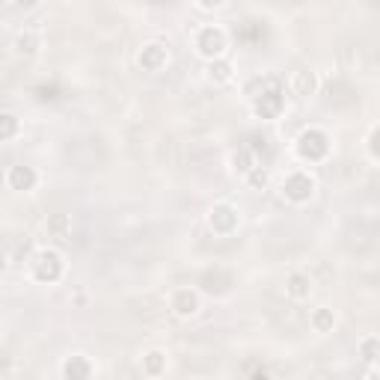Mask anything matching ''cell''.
<instances>
[{
    "label": "cell",
    "mask_w": 380,
    "mask_h": 380,
    "mask_svg": "<svg viewBox=\"0 0 380 380\" xmlns=\"http://www.w3.org/2000/svg\"><path fill=\"white\" fill-rule=\"evenodd\" d=\"M232 163H235V170H238V173H244V175L250 173L253 167H259V163H256V152H253L250 146H241L238 152L232 155Z\"/></svg>",
    "instance_id": "obj_17"
},
{
    "label": "cell",
    "mask_w": 380,
    "mask_h": 380,
    "mask_svg": "<svg viewBox=\"0 0 380 380\" xmlns=\"http://www.w3.org/2000/svg\"><path fill=\"white\" fill-rule=\"evenodd\" d=\"M92 377V362L84 354H72L63 359V380H89Z\"/></svg>",
    "instance_id": "obj_9"
},
{
    "label": "cell",
    "mask_w": 380,
    "mask_h": 380,
    "mask_svg": "<svg viewBox=\"0 0 380 380\" xmlns=\"http://www.w3.org/2000/svg\"><path fill=\"white\" fill-rule=\"evenodd\" d=\"M377 351H380V342H377L374 336H369V339L359 342V357H362V362H366V366H374V362H377Z\"/></svg>",
    "instance_id": "obj_19"
},
{
    "label": "cell",
    "mask_w": 380,
    "mask_h": 380,
    "mask_svg": "<svg viewBox=\"0 0 380 380\" xmlns=\"http://www.w3.org/2000/svg\"><path fill=\"white\" fill-rule=\"evenodd\" d=\"M48 232L65 235V232H69V217H65V214H54V217L48 220Z\"/></svg>",
    "instance_id": "obj_21"
},
{
    "label": "cell",
    "mask_w": 380,
    "mask_h": 380,
    "mask_svg": "<svg viewBox=\"0 0 380 380\" xmlns=\"http://www.w3.org/2000/svg\"><path fill=\"white\" fill-rule=\"evenodd\" d=\"M268 181H271V175H268V170H264V167H253L250 173H246V185L256 188V190L268 188Z\"/></svg>",
    "instance_id": "obj_20"
},
{
    "label": "cell",
    "mask_w": 380,
    "mask_h": 380,
    "mask_svg": "<svg viewBox=\"0 0 380 380\" xmlns=\"http://www.w3.org/2000/svg\"><path fill=\"white\" fill-rule=\"evenodd\" d=\"M18 116L15 113H0V143H6V140H12L15 134H18Z\"/></svg>",
    "instance_id": "obj_18"
},
{
    "label": "cell",
    "mask_w": 380,
    "mask_h": 380,
    "mask_svg": "<svg viewBox=\"0 0 380 380\" xmlns=\"http://www.w3.org/2000/svg\"><path fill=\"white\" fill-rule=\"evenodd\" d=\"M309 324H312V330H315V333H333V327H336L333 309H327V306L315 309V312L309 315Z\"/></svg>",
    "instance_id": "obj_14"
},
{
    "label": "cell",
    "mask_w": 380,
    "mask_h": 380,
    "mask_svg": "<svg viewBox=\"0 0 380 380\" xmlns=\"http://www.w3.org/2000/svg\"><path fill=\"white\" fill-rule=\"evenodd\" d=\"M196 51H200L208 63L211 60H220L226 54V33L220 27H214V24L202 27L200 33H196Z\"/></svg>",
    "instance_id": "obj_5"
},
{
    "label": "cell",
    "mask_w": 380,
    "mask_h": 380,
    "mask_svg": "<svg viewBox=\"0 0 380 380\" xmlns=\"http://www.w3.org/2000/svg\"><path fill=\"white\" fill-rule=\"evenodd\" d=\"M250 380H273V377H271L268 371H264V369H259V371H253V374H250Z\"/></svg>",
    "instance_id": "obj_23"
},
{
    "label": "cell",
    "mask_w": 380,
    "mask_h": 380,
    "mask_svg": "<svg viewBox=\"0 0 380 380\" xmlns=\"http://www.w3.org/2000/svg\"><path fill=\"white\" fill-rule=\"evenodd\" d=\"M283 84H279V77L268 75V77H261V89L253 95V110H256V116L264 119V122H271V119H279V113H283L286 107V98H283Z\"/></svg>",
    "instance_id": "obj_1"
},
{
    "label": "cell",
    "mask_w": 380,
    "mask_h": 380,
    "mask_svg": "<svg viewBox=\"0 0 380 380\" xmlns=\"http://www.w3.org/2000/svg\"><path fill=\"white\" fill-rule=\"evenodd\" d=\"M15 51L24 54V57H33V54L39 51V33H36V30L18 33V39H15Z\"/></svg>",
    "instance_id": "obj_16"
},
{
    "label": "cell",
    "mask_w": 380,
    "mask_h": 380,
    "mask_svg": "<svg viewBox=\"0 0 380 380\" xmlns=\"http://www.w3.org/2000/svg\"><path fill=\"white\" fill-rule=\"evenodd\" d=\"M297 155H300V161H306V163L327 161V155H330V137H327V131L306 128L303 134L297 137Z\"/></svg>",
    "instance_id": "obj_2"
},
{
    "label": "cell",
    "mask_w": 380,
    "mask_h": 380,
    "mask_svg": "<svg viewBox=\"0 0 380 380\" xmlns=\"http://www.w3.org/2000/svg\"><path fill=\"white\" fill-rule=\"evenodd\" d=\"M173 312L178 318H190L200 312V294H196L193 288H178L173 294Z\"/></svg>",
    "instance_id": "obj_10"
},
{
    "label": "cell",
    "mask_w": 380,
    "mask_h": 380,
    "mask_svg": "<svg viewBox=\"0 0 380 380\" xmlns=\"http://www.w3.org/2000/svg\"><path fill=\"white\" fill-rule=\"evenodd\" d=\"M170 54H167V48H163L161 42H148L140 48V54H137V63H140V69L143 72H161L163 65H167Z\"/></svg>",
    "instance_id": "obj_7"
},
{
    "label": "cell",
    "mask_w": 380,
    "mask_h": 380,
    "mask_svg": "<svg viewBox=\"0 0 380 380\" xmlns=\"http://www.w3.org/2000/svg\"><path fill=\"white\" fill-rule=\"evenodd\" d=\"M291 89H294V95H300V98L315 95V92H318V75L309 72V69L297 72V75L291 77Z\"/></svg>",
    "instance_id": "obj_11"
},
{
    "label": "cell",
    "mask_w": 380,
    "mask_h": 380,
    "mask_svg": "<svg viewBox=\"0 0 380 380\" xmlns=\"http://www.w3.org/2000/svg\"><path fill=\"white\" fill-rule=\"evenodd\" d=\"M63 276V256L57 250H39L33 256V279L51 286Z\"/></svg>",
    "instance_id": "obj_3"
},
{
    "label": "cell",
    "mask_w": 380,
    "mask_h": 380,
    "mask_svg": "<svg viewBox=\"0 0 380 380\" xmlns=\"http://www.w3.org/2000/svg\"><path fill=\"white\" fill-rule=\"evenodd\" d=\"M309 291H312V279L306 273H291L286 279V294L291 297V300H306Z\"/></svg>",
    "instance_id": "obj_12"
},
{
    "label": "cell",
    "mask_w": 380,
    "mask_h": 380,
    "mask_svg": "<svg viewBox=\"0 0 380 380\" xmlns=\"http://www.w3.org/2000/svg\"><path fill=\"white\" fill-rule=\"evenodd\" d=\"M143 371L148 377H161L163 371H167V354H163V351H148L143 357Z\"/></svg>",
    "instance_id": "obj_15"
},
{
    "label": "cell",
    "mask_w": 380,
    "mask_h": 380,
    "mask_svg": "<svg viewBox=\"0 0 380 380\" xmlns=\"http://www.w3.org/2000/svg\"><path fill=\"white\" fill-rule=\"evenodd\" d=\"M208 226L217 235H232L238 229V208L229 205V202H217L208 211Z\"/></svg>",
    "instance_id": "obj_6"
},
{
    "label": "cell",
    "mask_w": 380,
    "mask_h": 380,
    "mask_svg": "<svg viewBox=\"0 0 380 380\" xmlns=\"http://www.w3.org/2000/svg\"><path fill=\"white\" fill-rule=\"evenodd\" d=\"M377 140H380V128H377V125H371V131H369V143H366L369 158H371V161H380V146H377Z\"/></svg>",
    "instance_id": "obj_22"
},
{
    "label": "cell",
    "mask_w": 380,
    "mask_h": 380,
    "mask_svg": "<svg viewBox=\"0 0 380 380\" xmlns=\"http://www.w3.org/2000/svg\"><path fill=\"white\" fill-rule=\"evenodd\" d=\"M283 196L288 202H297V205L309 202L312 196H315V178H312L309 173H303V170H294L283 181Z\"/></svg>",
    "instance_id": "obj_4"
},
{
    "label": "cell",
    "mask_w": 380,
    "mask_h": 380,
    "mask_svg": "<svg viewBox=\"0 0 380 380\" xmlns=\"http://www.w3.org/2000/svg\"><path fill=\"white\" fill-rule=\"evenodd\" d=\"M6 271V253H4V244H0V273Z\"/></svg>",
    "instance_id": "obj_24"
},
{
    "label": "cell",
    "mask_w": 380,
    "mask_h": 380,
    "mask_svg": "<svg viewBox=\"0 0 380 380\" xmlns=\"http://www.w3.org/2000/svg\"><path fill=\"white\" fill-rule=\"evenodd\" d=\"M6 185H9L12 190H18V193H27V190H33V188L39 185V173L33 170V167H27V163H18V167L9 170Z\"/></svg>",
    "instance_id": "obj_8"
},
{
    "label": "cell",
    "mask_w": 380,
    "mask_h": 380,
    "mask_svg": "<svg viewBox=\"0 0 380 380\" xmlns=\"http://www.w3.org/2000/svg\"><path fill=\"white\" fill-rule=\"evenodd\" d=\"M232 75H235V65L229 63L226 57L208 63V77L214 80V84H229V80H232Z\"/></svg>",
    "instance_id": "obj_13"
},
{
    "label": "cell",
    "mask_w": 380,
    "mask_h": 380,
    "mask_svg": "<svg viewBox=\"0 0 380 380\" xmlns=\"http://www.w3.org/2000/svg\"><path fill=\"white\" fill-rule=\"evenodd\" d=\"M0 336H4V330H0Z\"/></svg>",
    "instance_id": "obj_25"
}]
</instances>
